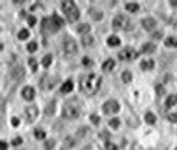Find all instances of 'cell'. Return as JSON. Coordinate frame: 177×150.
<instances>
[{
  "label": "cell",
  "instance_id": "obj_1",
  "mask_svg": "<svg viewBox=\"0 0 177 150\" xmlns=\"http://www.w3.org/2000/svg\"><path fill=\"white\" fill-rule=\"evenodd\" d=\"M100 85H102V77L99 74H94V73L86 74L80 80V88L88 96H93L97 93V90L100 89Z\"/></svg>",
  "mask_w": 177,
  "mask_h": 150
},
{
  "label": "cell",
  "instance_id": "obj_2",
  "mask_svg": "<svg viewBox=\"0 0 177 150\" xmlns=\"http://www.w3.org/2000/svg\"><path fill=\"white\" fill-rule=\"evenodd\" d=\"M61 9L64 10L67 19H68L70 22H76L78 18H80V12H78L77 6H76V3L71 2V0H68V2H62V3H61Z\"/></svg>",
  "mask_w": 177,
  "mask_h": 150
},
{
  "label": "cell",
  "instance_id": "obj_3",
  "mask_svg": "<svg viewBox=\"0 0 177 150\" xmlns=\"http://www.w3.org/2000/svg\"><path fill=\"white\" fill-rule=\"evenodd\" d=\"M112 25H113L115 29H123V31L132 29V21L125 15H116L112 21Z\"/></svg>",
  "mask_w": 177,
  "mask_h": 150
},
{
  "label": "cell",
  "instance_id": "obj_4",
  "mask_svg": "<svg viewBox=\"0 0 177 150\" xmlns=\"http://www.w3.org/2000/svg\"><path fill=\"white\" fill-rule=\"evenodd\" d=\"M81 114V109L78 105H74V104H66L64 108H62V115L68 120H74V118L80 117Z\"/></svg>",
  "mask_w": 177,
  "mask_h": 150
},
{
  "label": "cell",
  "instance_id": "obj_5",
  "mask_svg": "<svg viewBox=\"0 0 177 150\" xmlns=\"http://www.w3.org/2000/svg\"><path fill=\"white\" fill-rule=\"evenodd\" d=\"M62 47H64V53H66L67 57H73L77 54V42L70 37H67L62 41Z\"/></svg>",
  "mask_w": 177,
  "mask_h": 150
},
{
  "label": "cell",
  "instance_id": "obj_6",
  "mask_svg": "<svg viewBox=\"0 0 177 150\" xmlns=\"http://www.w3.org/2000/svg\"><path fill=\"white\" fill-rule=\"evenodd\" d=\"M118 57H119L122 61H132L138 57V53L134 50V48H131V47H126V48H123L122 51H119Z\"/></svg>",
  "mask_w": 177,
  "mask_h": 150
},
{
  "label": "cell",
  "instance_id": "obj_7",
  "mask_svg": "<svg viewBox=\"0 0 177 150\" xmlns=\"http://www.w3.org/2000/svg\"><path fill=\"white\" fill-rule=\"evenodd\" d=\"M119 109H121V106H119V104H118L115 99H109L103 104V112H105V114L112 115V114H116Z\"/></svg>",
  "mask_w": 177,
  "mask_h": 150
},
{
  "label": "cell",
  "instance_id": "obj_8",
  "mask_svg": "<svg viewBox=\"0 0 177 150\" xmlns=\"http://www.w3.org/2000/svg\"><path fill=\"white\" fill-rule=\"evenodd\" d=\"M38 106L36 105H29L26 106V109H25V115L28 118V121H33L35 118L38 117Z\"/></svg>",
  "mask_w": 177,
  "mask_h": 150
},
{
  "label": "cell",
  "instance_id": "obj_9",
  "mask_svg": "<svg viewBox=\"0 0 177 150\" xmlns=\"http://www.w3.org/2000/svg\"><path fill=\"white\" fill-rule=\"evenodd\" d=\"M141 23H142V28H144L145 31H154L155 25H157L154 18H144V19L141 21Z\"/></svg>",
  "mask_w": 177,
  "mask_h": 150
},
{
  "label": "cell",
  "instance_id": "obj_10",
  "mask_svg": "<svg viewBox=\"0 0 177 150\" xmlns=\"http://www.w3.org/2000/svg\"><path fill=\"white\" fill-rule=\"evenodd\" d=\"M42 29L44 31H48V32H55L57 28L54 26V22L51 18H44L42 19Z\"/></svg>",
  "mask_w": 177,
  "mask_h": 150
},
{
  "label": "cell",
  "instance_id": "obj_11",
  "mask_svg": "<svg viewBox=\"0 0 177 150\" xmlns=\"http://www.w3.org/2000/svg\"><path fill=\"white\" fill-rule=\"evenodd\" d=\"M22 96H23V99L32 101L35 98V89H33L32 86H25L22 89Z\"/></svg>",
  "mask_w": 177,
  "mask_h": 150
},
{
  "label": "cell",
  "instance_id": "obj_12",
  "mask_svg": "<svg viewBox=\"0 0 177 150\" xmlns=\"http://www.w3.org/2000/svg\"><path fill=\"white\" fill-rule=\"evenodd\" d=\"M77 137L76 136H68V137H66V140H64V144H62V147L64 149H73L74 146L77 144Z\"/></svg>",
  "mask_w": 177,
  "mask_h": 150
},
{
  "label": "cell",
  "instance_id": "obj_13",
  "mask_svg": "<svg viewBox=\"0 0 177 150\" xmlns=\"http://www.w3.org/2000/svg\"><path fill=\"white\" fill-rule=\"evenodd\" d=\"M155 44H153V42H147V44H144L142 47H141V53H144V54H151V53H154L155 51Z\"/></svg>",
  "mask_w": 177,
  "mask_h": 150
},
{
  "label": "cell",
  "instance_id": "obj_14",
  "mask_svg": "<svg viewBox=\"0 0 177 150\" xmlns=\"http://www.w3.org/2000/svg\"><path fill=\"white\" fill-rule=\"evenodd\" d=\"M73 88H74L73 80H67V82H64L62 86H61V93H70L73 90Z\"/></svg>",
  "mask_w": 177,
  "mask_h": 150
},
{
  "label": "cell",
  "instance_id": "obj_15",
  "mask_svg": "<svg viewBox=\"0 0 177 150\" xmlns=\"http://www.w3.org/2000/svg\"><path fill=\"white\" fill-rule=\"evenodd\" d=\"M12 76L16 79V80H19V79H22L23 76H25V70H23V67H15L13 69V72H12Z\"/></svg>",
  "mask_w": 177,
  "mask_h": 150
},
{
  "label": "cell",
  "instance_id": "obj_16",
  "mask_svg": "<svg viewBox=\"0 0 177 150\" xmlns=\"http://www.w3.org/2000/svg\"><path fill=\"white\" fill-rule=\"evenodd\" d=\"M141 69L145 70V72H149L154 69V61L153 60H142L141 61Z\"/></svg>",
  "mask_w": 177,
  "mask_h": 150
},
{
  "label": "cell",
  "instance_id": "obj_17",
  "mask_svg": "<svg viewBox=\"0 0 177 150\" xmlns=\"http://www.w3.org/2000/svg\"><path fill=\"white\" fill-rule=\"evenodd\" d=\"M102 69H103V72H112V70L115 69V61L112 60V58H109V60H106L105 63H103V66H102Z\"/></svg>",
  "mask_w": 177,
  "mask_h": 150
},
{
  "label": "cell",
  "instance_id": "obj_18",
  "mask_svg": "<svg viewBox=\"0 0 177 150\" xmlns=\"http://www.w3.org/2000/svg\"><path fill=\"white\" fill-rule=\"evenodd\" d=\"M51 19H52V22H54V26L57 28V31H58L60 28H62V25H64V21H62V19H61L58 15H52V16H51Z\"/></svg>",
  "mask_w": 177,
  "mask_h": 150
},
{
  "label": "cell",
  "instance_id": "obj_19",
  "mask_svg": "<svg viewBox=\"0 0 177 150\" xmlns=\"http://www.w3.org/2000/svg\"><path fill=\"white\" fill-rule=\"evenodd\" d=\"M88 31H90V25L87 23H80L77 26V32L81 35H88Z\"/></svg>",
  "mask_w": 177,
  "mask_h": 150
},
{
  "label": "cell",
  "instance_id": "obj_20",
  "mask_svg": "<svg viewBox=\"0 0 177 150\" xmlns=\"http://www.w3.org/2000/svg\"><path fill=\"white\" fill-rule=\"evenodd\" d=\"M88 13H90V16L93 18V19H96V21H100V19L103 18V13L100 10H97V9H94V7H92V9L88 10Z\"/></svg>",
  "mask_w": 177,
  "mask_h": 150
},
{
  "label": "cell",
  "instance_id": "obj_21",
  "mask_svg": "<svg viewBox=\"0 0 177 150\" xmlns=\"http://www.w3.org/2000/svg\"><path fill=\"white\" fill-rule=\"evenodd\" d=\"M119 44H121V39L118 38L116 35H111V37L107 38V45H109V47H118Z\"/></svg>",
  "mask_w": 177,
  "mask_h": 150
},
{
  "label": "cell",
  "instance_id": "obj_22",
  "mask_svg": "<svg viewBox=\"0 0 177 150\" xmlns=\"http://www.w3.org/2000/svg\"><path fill=\"white\" fill-rule=\"evenodd\" d=\"M93 37L92 35H83V38H81V44L84 45V47H88V45L93 44Z\"/></svg>",
  "mask_w": 177,
  "mask_h": 150
},
{
  "label": "cell",
  "instance_id": "obj_23",
  "mask_svg": "<svg viewBox=\"0 0 177 150\" xmlns=\"http://www.w3.org/2000/svg\"><path fill=\"white\" fill-rule=\"evenodd\" d=\"M122 80H123V83H131V80H132V73L129 72V70H125V72L122 73Z\"/></svg>",
  "mask_w": 177,
  "mask_h": 150
},
{
  "label": "cell",
  "instance_id": "obj_24",
  "mask_svg": "<svg viewBox=\"0 0 177 150\" xmlns=\"http://www.w3.org/2000/svg\"><path fill=\"white\" fill-rule=\"evenodd\" d=\"M177 104V95H170L166 101V105L170 108V106H174Z\"/></svg>",
  "mask_w": 177,
  "mask_h": 150
},
{
  "label": "cell",
  "instance_id": "obj_25",
  "mask_svg": "<svg viewBox=\"0 0 177 150\" xmlns=\"http://www.w3.org/2000/svg\"><path fill=\"white\" fill-rule=\"evenodd\" d=\"M166 45H167V47L177 48V37H170V38H167L166 39Z\"/></svg>",
  "mask_w": 177,
  "mask_h": 150
},
{
  "label": "cell",
  "instance_id": "obj_26",
  "mask_svg": "<svg viewBox=\"0 0 177 150\" xmlns=\"http://www.w3.org/2000/svg\"><path fill=\"white\" fill-rule=\"evenodd\" d=\"M125 9H126L128 12H132V13H135V12L139 9V6L137 5V3H126V5H125Z\"/></svg>",
  "mask_w": 177,
  "mask_h": 150
},
{
  "label": "cell",
  "instance_id": "obj_27",
  "mask_svg": "<svg viewBox=\"0 0 177 150\" xmlns=\"http://www.w3.org/2000/svg\"><path fill=\"white\" fill-rule=\"evenodd\" d=\"M51 63H52V56H51V54H47V56L42 58V66H44V67H50Z\"/></svg>",
  "mask_w": 177,
  "mask_h": 150
},
{
  "label": "cell",
  "instance_id": "obj_28",
  "mask_svg": "<svg viewBox=\"0 0 177 150\" xmlns=\"http://www.w3.org/2000/svg\"><path fill=\"white\" fill-rule=\"evenodd\" d=\"M119 124H121L119 118H112L111 121H109V127H112V130H118V128H119Z\"/></svg>",
  "mask_w": 177,
  "mask_h": 150
},
{
  "label": "cell",
  "instance_id": "obj_29",
  "mask_svg": "<svg viewBox=\"0 0 177 150\" xmlns=\"http://www.w3.org/2000/svg\"><path fill=\"white\" fill-rule=\"evenodd\" d=\"M145 121L148 122V124H155V115L153 112H147L145 114Z\"/></svg>",
  "mask_w": 177,
  "mask_h": 150
},
{
  "label": "cell",
  "instance_id": "obj_30",
  "mask_svg": "<svg viewBox=\"0 0 177 150\" xmlns=\"http://www.w3.org/2000/svg\"><path fill=\"white\" fill-rule=\"evenodd\" d=\"M26 50H28L29 53H35V51L38 50V44H36L35 41H32V42H29V44L26 45Z\"/></svg>",
  "mask_w": 177,
  "mask_h": 150
},
{
  "label": "cell",
  "instance_id": "obj_31",
  "mask_svg": "<svg viewBox=\"0 0 177 150\" xmlns=\"http://www.w3.org/2000/svg\"><path fill=\"white\" fill-rule=\"evenodd\" d=\"M86 133H87V128H86V127H81V128H80V130L77 131V133L74 134V136L77 137V140H80L81 137H84V136H86Z\"/></svg>",
  "mask_w": 177,
  "mask_h": 150
},
{
  "label": "cell",
  "instance_id": "obj_32",
  "mask_svg": "<svg viewBox=\"0 0 177 150\" xmlns=\"http://www.w3.org/2000/svg\"><path fill=\"white\" fill-rule=\"evenodd\" d=\"M29 37V31L28 29H22V31H19V34H17V38L19 39H26Z\"/></svg>",
  "mask_w": 177,
  "mask_h": 150
},
{
  "label": "cell",
  "instance_id": "obj_33",
  "mask_svg": "<svg viewBox=\"0 0 177 150\" xmlns=\"http://www.w3.org/2000/svg\"><path fill=\"white\" fill-rule=\"evenodd\" d=\"M54 111H55V104H54V102H50V104L47 105V108H45V112H47V114H54Z\"/></svg>",
  "mask_w": 177,
  "mask_h": 150
},
{
  "label": "cell",
  "instance_id": "obj_34",
  "mask_svg": "<svg viewBox=\"0 0 177 150\" xmlns=\"http://www.w3.org/2000/svg\"><path fill=\"white\" fill-rule=\"evenodd\" d=\"M54 146H55V141H54L52 139L45 140V150H51V149H54Z\"/></svg>",
  "mask_w": 177,
  "mask_h": 150
},
{
  "label": "cell",
  "instance_id": "obj_35",
  "mask_svg": "<svg viewBox=\"0 0 177 150\" xmlns=\"http://www.w3.org/2000/svg\"><path fill=\"white\" fill-rule=\"evenodd\" d=\"M35 137H36L38 140H44L45 139V131H42V130L36 128V130H35Z\"/></svg>",
  "mask_w": 177,
  "mask_h": 150
},
{
  "label": "cell",
  "instance_id": "obj_36",
  "mask_svg": "<svg viewBox=\"0 0 177 150\" xmlns=\"http://www.w3.org/2000/svg\"><path fill=\"white\" fill-rule=\"evenodd\" d=\"M28 63H29V66H31V69H32V72H36V70H38V66H36V58H29Z\"/></svg>",
  "mask_w": 177,
  "mask_h": 150
},
{
  "label": "cell",
  "instance_id": "obj_37",
  "mask_svg": "<svg viewBox=\"0 0 177 150\" xmlns=\"http://www.w3.org/2000/svg\"><path fill=\"white\" fill-rule=\"evenodd\" d=\"M106 150H118V147L113 143H111V141H106V144H105Z\"/></svg>",
  "mask_w": 177,
  "mask_h": 150
},
{
  "label": "cell",
  "instance_id": "obj_38",
  "mask_svg": "<svg viewBox=\"0 0 177 150\" xmlns=\"http://www.w3.org/2000/svg\"><path fill=\"white\" fill-rule=\"evenodd\" d=\"M90 120H92V122H93V124H96V125H97V124L100 122V118L97 117L96 114H93V115H90Z\"/></svg>",
  "mask_w": 177,
  "mask_h": 150
},
{
  "label": "cell",
  "instance_id": "obj_39",
  "mask_svg": "<svg viewBox=\"0 0 177 150\" xmlns=\"http://www.w3.org/2000/svg\"><path fill=\"white\" fill-rule=\"evenodd\" d=\"M81 63H83V66H92V64H93V61L90 60L88 57H83V61H81Z\"/></svg>",
  "mask_w": 177,
  "mask_h": 150
},
{
  "label": "cell",
  "instance_id": "obj_40",
  "mask_svg": "<svg viewBox=\"0 0 177 150\" xmlns=\"http://www.w3.org/2000/svg\"><path fill=\"white\" fill-rule=\"evenodd\" d=\"M22 141H23V140L21 139V137H15L13 141H12V144H13V146H19V144H22Z\"/></svg>",
  "mask_w": 177,
  "mask_h": 150
},
{
  "label": "cell",
  "instance_id": "obj_41",
  "mask_svg": "<svg viewBox=\"0 0 177 150\" xmlns=\"http://www.w3.org/2000/svg\"><path fill=\"white\" fill-rule=\"evenodd\" d=\"M167 120L170 122H177V114H170V115L167 117Z\"/></svg>",
  "mask_w": 177,
  "mask_h": 150
},
{
  "label": "cell",
  "instance_id": "obj_42",
  "mask_svg": "<svg viewBox=\"0 0 177 150\" xmlns=\"http://www.w3.org/2000/svg\"><path fill=\"white\" fill-rule=\"evenodd\" d=\"M28 23L31 25V26H33V25L36 23V18H35V16H29L28 18Z\"/></svg>",
  "mask_w": 177,
  "mask_h": 150
},
{
  "label": "cell",
  "instance_id": "obj_43",
  "mask_svg": "<svg viewBox=\"0 0 177 150\" xmlns=\"http://www.w3.org/2000/svg\"><path fill=\"white\" fill-rule=\"evenodd\" d=\"M155 90H157V93L160 95H164V88H163V86H161V85H158V86H157V88H155Z\"/></svg>",
  "mask_w": 177,
  "mask_h": 150
},
{
  "label": "cell",
  "instance_id": "obj_44",
  "mask_svg": "<svg viewBox=\"0 0 177 150\" xmlns=\"http://www.w3.org/2000/svg\"><path fill=\"white\" fill-rule=\"evenodd\" d=\"M19 124H21V121H19V118H16V117H13V118H12V125H13V127H17Z\"/></svg>",
  "mask_w": 177,
  "mask_h": 150
},
{
  "label": "cell",
  "instance_id": "obj_45",
  "mask_svg": "<svg viewBox=\"0 0 177 150\" xmlns=\"http://www.w3.org/2000/svg\"><path fill=\"white\" fill-rule=\"evenodd\" d=\"M0 150H7V143H6L5 140L0 141Z\"/></svg>",
  "mask_w": 177,
  "mask_h": 150
},
{
  "label": "cell",
  "instance_id": "obj_46",
  "mask_svg": "<svg viewBox=\"0 0 177 150\" xmlns=\"http://www.w3.org/2000/svg\"><path fill=\"white\" fill-rule=\"evenodd\" d=\"M153 37H154V38H157V39H160L161 38V32H155Z\"/></svg>",
  "mask_w": 177,
  "mask_h": 150
},
{
  "label": "cell",
  "instance_id": "obj_47",
  "mask_svg": "<svg viewBox=\"0 0 177 150\" xmlns=\"http://www.w3.org/2000/svg\"><path fill=\"white\" fill-rule=\"evenodd\" d=\"M170 5H171V6H176V7H177V0H171V2H170Z\"/></svg>",
  "mask_w": 177,
  "mask_h": 150
},
{
  "label": "cell",
  "instance_id": "obj_48",
  "mask_svg": "<svg viewBox=\"0 0 177 150\" xmlns=\"http://www.w3.org/2000/svg\"><path fill=\"white\" fill-rule=\"evenodd\" d=\"M176 150H177V147H176Z\"/></svg>",
  "mask_w": 177,
  "mask_h": 150
}]
</instances>
